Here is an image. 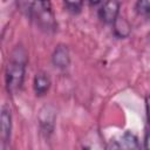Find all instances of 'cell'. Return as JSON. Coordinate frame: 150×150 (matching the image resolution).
Segmentation results:
<instances>
[{
	"instance_id": "2",
	"label": "cell",
	"mask_w": 150,
	"mask_h": 150,
	"mask_svg": "<svg viewBox=\"0 0 150 150\" xmlns=\"http://www.w3.org/2000/svg\"><path fill=\"white\" fill-rule=\"evenodd\" d=\"M26 15L45 33H54L57 28L55 14L50 0H36L27 11Z\"/></svg>"
},
{
	"instance_id": "8",
	"label": "cell",
	"mask_w": 150,
	"mask_h": 150,
	"mask_svg": "<svg viewBox=\"0 0 150 150\" xmlns=\"http://www.w3.org/2000/svg\"><path fill=\"white\" fill-rule=\"evenodd\" d=\"M50 84H52V81H50L48 73L39 71L35 74L34 81H33V88H34V93L36 96L41 97L45 94H47V91L50 88Z\"/></svg>"
},
{
	"instance_id": "10",
	"label": "cell",
	"mask_w": 150,
	"mask_h": 150,
	"mask_svg": "<svg viewBox=\"0 0 150 150\" xmlns=\"http://www.w3.org/2000/svg\"><path fill=\"white\" fill-rule=\"evenodd\" d=\"M135 9L139 16L150 19V0H137Z\"/></svg>"
},
{
	"instance_id": "4",
	"label": "cell",
	"mask_w": 150,
	"mask_h": 150,
	"mask_svg": "<svg viewBox=\"0 0 150 150\" xmlns=\"http://www.w3.org/2000/svg\"><path fill=\"white\" fill-rule=\"evenodd\" d=\"M0 137H1V148L6 149L11 139L12 134V111L9 107L4 104L1 107L0 114Z\"/></svg>"
},
{
	"instance_id": "3",
	"label": "cell",
	"mask_w": 150,
	"mask_h": 150,
	"mask_svg": "<svg viewBox=\"0 0 150 150\" xmlns=\"http://www.w3.org/2000/svg\"><path fill=\"white\" fill-rule=\"evenodd\" d=\"M38 121L40 125L41 134L49 138L55 129V121H56V110L53 104H45L38 114Z\"/></svg>"
},
{
	"instance_id": "1",
	"label": "cell",
	"mask_w": 150,
	"mask_h": 150,
	"mask_svg": "<svg viewBox=\"0 0 150 150\" xmlns=\"http://www.w3.org/2000/svg\"><path fill=\"white\" fill-rule=\"evenodd\" d=\"M26 63L27 54L25 49L22 47H16L5 70V82L8 94L15 95L21 90L26 74Z\"/></svg>"
},
{
	"instance_id": "9",
	"label": "cell",
	"mask_w": 150,
	"mask_h": 150,
	"mask_svg": "<svg viewBox=\"0 0 150 150\" xmlns=\"http://www.w3.org/2000/svg\"><path fill=\"white\" fill-rule=\"evenodd\" d=\"M112 29H114V34L118 39L128 38L129 34H130V32H131V27H130L129 22L123 16H120V15L115 20V22L112 23Z\"/></svg>"
},
{
	"instance_id": "15",
	"label": "cell",
	"mask_w": 150,
	"mask_h": 150,
	"mask_svg": "<svg viewBox=\"0 0 150 150\" xmlns=\"http://www.w3.org/2000/svg\"><path fill=\"white\" fill-rule=\"evenodd\" d=\"M88 1H89V4H90L91 6H96V5L101 4L103 0H88Z\"/></svg>"
},
{
	"instance_id": "6",
	"label": "cell",
	"mask_w": 150,
	"mask_h": 150,
	"mask_svg": "<svg viewBox=\"0 0 150 150\" xmlns=\"http://www.w3.org/2000/svg\"><path fill=\"white\" fill-rule=\"evenodd\" d=\"M52 63L59 69H66L70 64V52L68 46L60 43L52 54Z\"/></svg>"
},
{
	"instance_id": "12",
	"label": "cell",
	"mask_w": 150,
	"mask_h": 150,
	"mask_svg": "<svg viewBox=\"0 0 150 150\" xmlns=\"http://www.w3.org/2000/svg\"><path fill=\"white\" fill-rule=\"evenodd\" d=\"M35 1H36V0H18V6H19L20 11H21L23 14H26L27 11L29 9V7H30Z\"/></svg>"
},
{
	"instance_id": "13",
	"label": "cell",
	"mask_w": 150,
	"mask_h": 150,
	"mask_svg": "<svg viewBox=\"0 0 150 150\" xmlns=\"http://www.w3.org/2000/svg\"><path fill=\"white\" fill-rule=\"evenodd\" d=\"M144 149L150 150V124L148 125L144 135Z\"/></svg>"
},
{
	"instance_id": "5",
	"label": "cell",
	"mask_w": 150,
	"mask_h": 150,
	"mask_svg": "<svg viewBox=\"0 0 150 150\" xmlns=\"http://www.w3.org/2000/svg\"><path fill=\"white\" fill-rule=\"evenodd\" d=\"M120 15V1L118 0H107L98 11L100 19L107 23L112 25Z\"/></svg>"
},
{
	"instance_id": "14",
	"label": "cell",
	"mask_w": 150,
	"mask_h": 150,
	"mask_svg": "<svg viewBox=\"0 0 150 150\" xmlns=\"http://www.w3.org/2000/svg\"><path fill=\"white\" fill-rule=\"evenodd\" d=\"M145 111H146L148 124H150V95L145 96Z\"/></svg>"
},
{
	"instance_id": "7",
	"label": "cell",
	"mask_w": 150,
	"mask_h": 150,
	"mask_svg": "<svg viewBox=\"0 0 150 150\" xmlns=\"http://www.w3.org/2000/svg\"><path fill=\"white\" fill-rule=\"evenodd\" d=\"M112 149H139L141 144L138 138L131 131H125L118 139L112 141V143L108 146Z\"/></svg>"
},
{
	"instance_id": "11",
	"label": "cell",
	"mask_w": 150,
	"mask_h": 150,
	"mask_svg": "<svg viewBox=\"0 0 150 150\" xmlns=\"http://www.w3.org/2000/svg\"><path fill=\"white\" fill-rule=\"evenodd\" d=\"M66 9L71 14H79L83 6V0H63Z\"/></svg>"
}]
</instances>
